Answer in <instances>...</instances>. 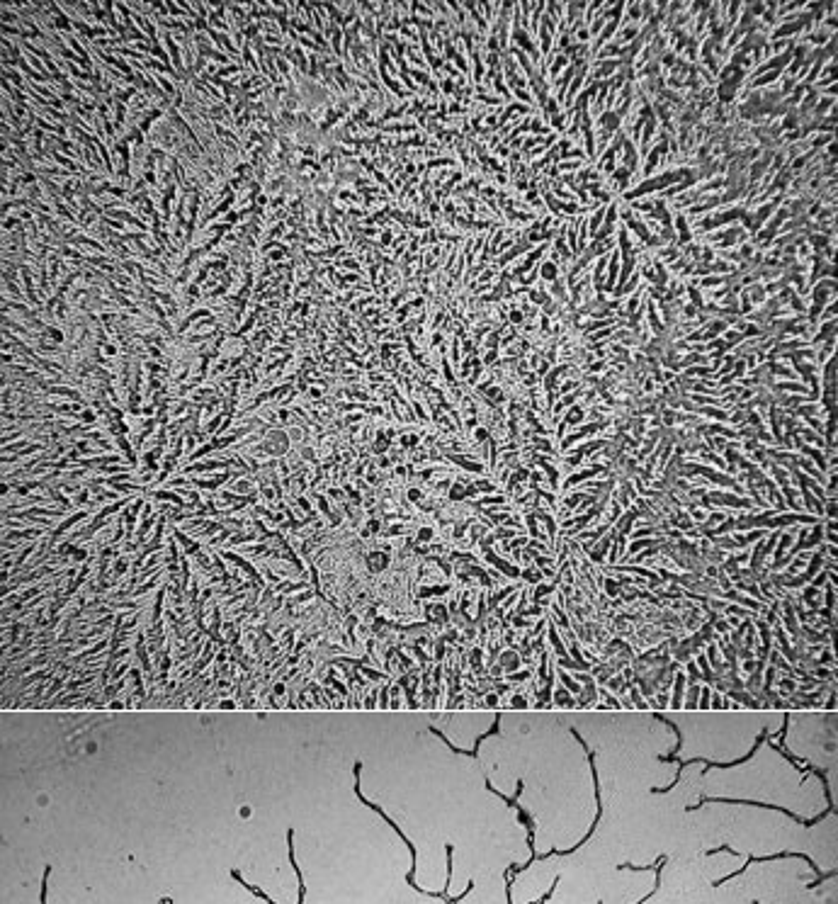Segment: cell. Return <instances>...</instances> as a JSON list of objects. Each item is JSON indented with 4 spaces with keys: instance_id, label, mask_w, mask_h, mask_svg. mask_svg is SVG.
I'll list each match as a JSON object with an SVG mask.
<instances>
[{
    "instance_id": "obj_3",
    "label": "cell",
    "mask_w": 838,
    "mask_h": 904,
    "mask_svg": "<svg viewBox=\"0 0 838 904\" xmlns=\"http://www.w3.org/2000/svg\"><path fill=\"white\" fill-rule=\"evenodd\" d=\"M18 224H20V222H18V219H15V217H13V219H5V231L13 229V226H18Z\"/></svg>"
},
{
    "instance_id": "obj_2",
    "label": "cell",
    "mask_w": 838,
    "mask_h": 904,
    "mask_svg": "<svg viewBox=\"0 0 838 904\" xmlns=\"http://www.w3.org/2000/svg\"><path fill=\"white\" fill-rule=\"evenodd\" d=\"M5 78H13L15 83H18V86H22V81H20V76L15 71H5Z\"/></svg>"
},
{
    "instance_id": "obj_1",
    "label": "cell",
    "mask_w": 838,
    "mask_h": 904,
    "mask_svg": "<svg viewBox=\"0 0 838 904\" xmlns=\"http://www.w3.org/2000/svg\"><path fill=\"white\" fill-rule=\"evenodd\" d=\"M47 333H49V338H54V341H56V343H61V341H64V333H61V331H56V329H47Z\"/></svg>"
}]
</instances>
